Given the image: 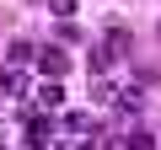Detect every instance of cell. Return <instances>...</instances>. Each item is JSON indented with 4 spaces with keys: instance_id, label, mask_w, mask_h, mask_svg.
Here are the masks:
<instances>
[{
    "instance_id": "1",
    "label": "cell",
    "mask_w": 161,
    "mask_h": 150,
    "mask_svg": "<svg viewBox=\"0 0 161 150\" xmlns=\"http://www.w3.org/2000/svg\"><path fill=\"white\" fill-rule=\"evenodd\" d=\"M38 70L48 75V81H64V75H70V48H64V43H54V48H38Z\"/></svg>"
},
{
    "instance_id": "2",
    "label": "cell",
    "mask_w": 161,
    "mask_h": 150,
    "mask_svg": "<svg viewBox=\"0 0 161 150\" xmlns=\"http://www.w3.org/2000/svg\"><path fill=\"white\" fill-rule=\"evenodd\" d=\"M32 59H38V48H32L27 38H11V43H6V64L22 70V64H32Z\"/></svg>"
},
{
    "instance_id": "3",
    "label": "cell",
    "mask_w": 161,
    "mask_h": 150,
    "mask_svg": "<svg viewBox=\"0 0 161 150\" xmlns=\"http://www.w3.org/2000/svg\"><path fill=\"white\" fill-rule=\"evenodd\" d=\"M59 102H64V86H59V81H48V86H38V107H43V113H54Z\"/></svg>"
},
{
    "instance_id": "4",
    "label": "cell",
    "mask_w": 161,
    "mask_h": 150,
    "mask_svg": "<svg viewBox=\"0 0 161 150\" xmlns=\"http://www.w3.org/2000/svg\"><path fill=\"white\" fill-rule=\"evenodd\" d=\"M102 48H108L113 59H124V54H129V32H124V27H113V32L102 38Z\"/></svg>"
},
{
    "instance_id": "5",
    "label": "cell",
    "mask_w": 161,
    "mask_h": 150,
    "mask_svg": "<svg viewBox=\"0 0 161 150\" xmlns=\"http://www.w3.org/2000/svg\"><path fill=\"white\" fill-rule=\"evenodd\" d=\"M118 107H124V113H140V107H145V91H140V86H124V91H118Z\"/></svg>"
},
{
    "instance_id": "6",
    "label": "cell",
    "mask_w": 161,
    "mask_h": 150,
    "mask_svg": "<svg viewBox=\"0 0 161 150\" xmlns=\"http://www.w3.org/2000/svg\"><path fill=\"white\" fill-rule=\"evenodd\" d=\"M64 134H92V118L86 113H64Z\"/></svg>"
},
{
    "instance_id": "7",
    "label": "cell",
    "mask_w": 161,
    "mask_h": 150,
    "mask_svg": "<svg viewBox=\"0 0 161 150\" xmlns=\"http://www.w3.org/2000/svg\"><path fill=\"white\" fill-rule=\"evenodd\" d=\"M48 11H54L59 22H70V16H75V0H48Z\"/></svg>"
},
{
    "instance_id": "8",
    "label": "cell",
    "mask_w": 161,
    "mask_h": 150,
    "mask_svg": "<svg viewBox=\"0 0 161 150\" xmlns=\"http://www.w3.org/2000/svg\"><path fill=\"white\" fill-rule=\"evenodd\" d=\"M124 150H156V139H150V134H134V139H129Z\"/></svg>"
},
{
    "instance_id": "9",
    "label": "cell",
    "mask_w": 161,
    "mask_h": 150,
    "mask_svg": "<svg viewBox=\"0 0 161 150\" xmlns=\"http://www.w3.org/2000/svg\"><path fill=\"white\" fill-rule=\"evenodd\" d=\"M0 150H6V139H0Z\"/></svg>"
}]
</instances>
